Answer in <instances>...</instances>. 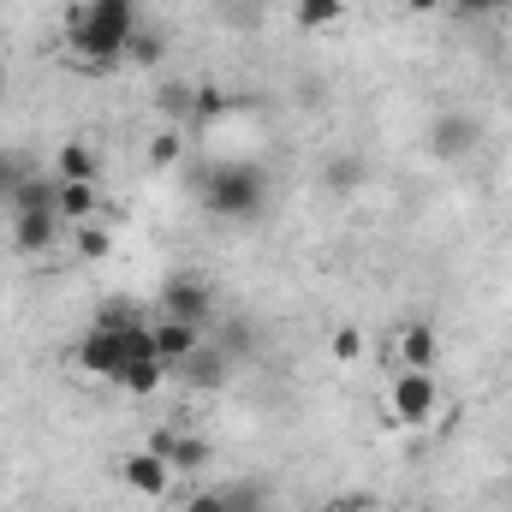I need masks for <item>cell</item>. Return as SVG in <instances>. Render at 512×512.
<instances>
[{"label":"cell","instance_id":"obj_1","mask_svg":"<svg viewBox=\"0 0 512 512\" xmlns=\"http://www.w3.org/2000/svg\"><path fill=\"white\" fill-rule=\"evenodd\" d=\"M137 0H78L66 6V42L78 54V72L102 78L114 66H126V42L137 36Z\"/></svg>","mask_w":512,"mask_h":512},{"label":"cell","instance_id":"obj_2","mask_svg":"<svg viewBox=\"0 0 512 512\" xmlns=\"http://www.w3.org/2000/svg\"><path fill=\"white\" fill-rule=\"evenodd\" d=\"M137 358H155V340H149V322H90V334L72 346V364L96 382H120V370Z\"/></svg>","mask_w":512,"mask_h":512},{"label":"cell","instance_id":"obj_3","mask_svg":"<svg viewBox=\"0 0 512 512\" xmlns=\"http://www.w3.org/2000/svg\"><path fill=\"white\" fill-rule=\"evenodd\" d=\"M203 209H209L215 221H233V227L262 221V215H268V173L251 167V161H221V167H209V179H203Z\"/></svg>","mask_w":512,"mask_h":512},{"label":"cell","instance_id":"obj_4","mask_svg":"<svg viewBox=\"0 0 512 512\" xmlns=\"http://www.w3.org/2000/svg\"><path fill=\"white\" fill-rule=\"evenodd\" d=\"M155 316H179V322L209 328V322H215V286H209L203 274H173V280L161 286V298H155Z\"/></svg>","mask_w":512,"mask_h":512},{"label":"cell","instance_id":"obj_5","mask_svg":"<svg viewBox=\"0 0 512 512\" xmlns=\"http://www.w3.org/2000/svg\"><path fill=\"white\" fill-rule=\"evenodd\" d=\"M387 405H393L399 423H429L435 405H441V382H435V370H393Z\"/></svg>","mask_w":512,"mask_h":512},{"label":"cell","instance_id":"obj_6","mask_svg":"<svg viewBox=\"0 0 512 512\" xmlns=\"http://www.w3.org/2000/svg\"><path fill=\"white\" fill-rule=\"evenodd\" d=\"M173 465L161 459V453H149V447H137V453H126L120 459V483H126L131 495H143V501H161L167 489H173Z\"/></svg>","mask_w":512,"mask_h":512},{"label":"cell","instance_id":"obj_7","mask_svg":"<svg viewBox=\"0 0 512 512\" xmlns=\"http://www.w3.org/2000/svg\"><path fill=\"white\" fill-rule=\"evenodd\" d=\"M441 364V334L429 322H399L393 328V370H435Z\"/></svg>","mask_w":512,"mask_h":512},{"label":"cell","instance_id":"obj_8","mask_svg":"<svg viewBox=\"0 0 512 512\" xmlns=\"http://www.w3.org/2000/svg\"><path fill=\"white\" fill-rule=\"evenodd\" d=\"M149 340H155V358L167 370H179L197 346H203V328L197 322H179V316H149Z\"/></svg>","mask_w":512,"mask_h":512},{"label":"cell","instance_id":"obj_9","mask_svg":"<svg viewBox=\"0 0 512 512\" xmlns=\"http://www.w3.org/2000/svg\"><path fill=\"white\" fill-rule=\"evenodd\" d=\"M60 215L54 209H24V215H12V251L18 256H42L54 239H60Z\"/></svg>","mask_w":512,"mask_h":512},{"label":"cell","instance_id":"obj_10","mask_svg":"<svg viewBox=\"0 0 512 512\" xmlns=\"http://www.w3.org/2000/svg\"><path fill=\"white\" fill-rule=\"evenodd\" d=\"M54 209H60V221H66V227L96 221V215H102V191H96V179H60Z\"/></svg>","mask_w":512,"mask_h":512},{"label":"cell","instance_id":"obj_11","mask_svg":"<svg viewBox=\"0 0 512 512\" xmlns=\"http://www.w3.org/2000/svg\"><path fill=\"white\" fill-rule=\"evenodd\" d=\"M429 143H435V155L465 161V155L477 149V120H471V114H441V120H435V131H429Z\"/></svg>","mask_w":512,"mask_h":512},{"label":"cell","instance_id":"obj_12","mask_svg":"<svg viewBox=\"0 0 512 512\" xmlns=\"http://www.w3.org/2000/svg\"><path fill=\"white\" fill-rule=\"evenodd\" d=\"M179 382H191V387H221L227 382V346H215V340H203L179 370H173Z\"/></svg>","mask_w":512,"mask_h":512},{"label":"cell","instance_id":"obj_13","mask_svg":"<svg viewBox=\"0 0 512 512\" xmlns=\"http://www.w3.org/2000/svg\"><path fill=\"white\" fill-rule=\"evenodd\" d=\"M191 102H197V84H179V78H161L155 84V114L167 126H191Z\"/></svg>","mask_w":512,"mask_h":512},{"label":"cell","instance_id":"obj_14","mask_svg":"<svg viewBox=\"0 0 512 512\" xmlns=\"http://www.w3.org/2000/svg\"><path fill=\"white\" fill-rule=\"evenodd\" d=\"M167 376H173V370H167L161 358H137V364H126V370H120V382H114V387H126L131 399H149V393H161V382H167Z\"/></svg>","mask_w":512,"mask_h":512},{"label":"cell","instance_id":"obj_15","mask_svg":"<svg viewBox=\"0 0 512 512\" xmlns=\"http://www.w3.org/2000/svg\"><path fill=\"white\" fill-rule=\"evenodd\" d=\"M96 173H102V161H96L90 143H60V155H54V179H96Z\"/></svg>","mask_w":512,"mask_h":512},{"label":"cell","instance_id":"obj_16","mask_svg":"<svg viewBox=\"0 0 512 512\" xmlns=\"http://www.w3.org/2000/svg\"><path fill=\"white\" fill-rule=\"evenodd\" d=\"M233 114V96L221 84H197V102H191V126H221Z\"/></svg>","mask_w":512,"mask_h":512},{"label":"cell","instance_id":"obj_17","mask_svg":"<svg viewBox=\"0 0 512 512\" xmlns=\"http://www.w3.org/2000/svg\"><path fill=\"white\" fill-rule=\"evenodd\" d=\"M167 465H173L179 477H197V471L209 465V441H203V435H179L173 453H167Z\"/></svg>","mask_w":512,"mask_h":512},{"label":"cell","instance_id":"obj_18","mask_svg":"<svg viewBox=\"0 0 512 512\" xmlns=\"http://www.w3.org/2000/svg\"><path fill=\"white\" fill-rule=\"evenodd\" d=\"M143 155H149V167H179V161H185V131H179V126L155 131Z\"/></svg>","mask_w":512,"mask_h":512},{"label":"cell","instance_id":"obj_19","mask_svg":"<svg viewBox=\"0 0 512 512\" xmlns=\"http://www.w3.org/2000/svg\"><path fill=\"white\" fill-rule=\"evenodd\" d=\"M346 18V0H298V24L304 30H334Z\"/></svg>","mask_w":512,"mask_h":512},{"label":"cell","instance_id":"obj_20","mask_svg":"<svg viewBox=\"0 0 512 512\" xmlns=\"http://www.w3.org/2000/svg\"><path fill=\"white\" fill-rule=\"evenodd\" d=\"M126 60H131V66H161V60H167V42H161L155 30H143V24H137V36L126 42Z\"/></svg>","mask_w":512,"mask_h":512},{"label":"cell","instance_id":"obj_21","mask_svg":"<svg viewBox=\"0 0 512 512\" xmlns=\"http://www.w3.org/2000/svg\"><path fill=\"white\" fill-rule=\"evenodd\" d=\"M328 358L334 364H358L364 358V328H334L328 334Z\"/></svg>","mask_w":512,"mask_h":512},{"label":"cell","instance_id":"obj_22","mask_svg":"<svg viewBox=\"0 0 512 512\" xmlns=\"http://www.w3.org/2000/svg\"><path fill=\"white\" fill-rule=\"evenodd\" d=\"M328 185H334V191H358V185H364V161H358V155H334V161H328Z\"/></svg>","mask_w":512,"mask_h":512},{"label":"cell","instance_id":"obj_23","mask_svg":"<svg viewBox=\"0 0 512 512\" xmlns=\"http://www.w3.org/2000/svg\"><path fill=\"white\" fill-rule=\"evenodd\" d=\"M108 251H114V233H108V227H90V221H84V233H78V256H84V262H102Z\"/></svg>","mask_w":512,"mask_h":512},{"label":"cell","instance_id":"obj_24","mask_svg":"<svg viewBox=\"0 0 512 512\" xmlns=\"http://www.w3.org/2000/svg\"><path fill=\"white\" fill-rule=\"evenodd\" d=\"M30 167H24V155H6L0 149V203H12V191H18V179H24Z\"/></svg>","mask_w":512,"mask_h":512},{"label":"cell","instance_id":"obj_25","mask_svg":"<svg viewBox=\"0 0 512 512\" xmlns=\"http://www.w3.org/2000/svg\"><path fill=\"white\" fill-rule=\"evenodd\" d=\"M227 512H268V501H262V489H251V483H233L227 489Z\"/></svg>","mask_w":512,"mask_h":512},{"label":"cell","instance_id":"obj_26","mask_svg":"<svg viewBox=\"0 0 512 512\" xmlns=\"http://www.w3.org/2000/svg\"><path fill=\"white\" fill-rule=\"evenodd\" d=\"M185 512H227V489H191Z\"/></svg>","mask_w":512,"mask_h":512},{"label":"cell","instance_id":"obj_27","mask_svg":"<svg viewBox=\"0 0 512 512\" xmlns=\"http://www.w3.org/2000/svg\"><path fill=\"white\" fill-rule=\"evenodd\" d=\"M173 441H179V429H149V435H143V447H149V453H161V459L173 453Z\"/></svg>","mask_w":512,"mask_h":512},{"label":"cell","instance_id":"obj_28","mask_svg":"<svg viewBox=\"0 0 512 512\" xmlns=\"http://www.w3.org/2000/svg\"><path fill=\"white\" fill-rule=\"evenodd\" d=\"M453 6H459V12H501L507 0H453Z\"/></svg>","mask_w":512,"mask_h":512},{"label":"cell","instance_id":"obj_29","mask_svg":"<svg viewBox=\"0 0 512 512\" xmlns=\"http://www.w3.org/2000/svg\"><path fill=\"white\" fill-rule=\"evenodd\" d=\"M447 0H405V12H417V18H429V12H441Z\"/></svg>","mask_w":512,"mask_h":512}]
</instances>
